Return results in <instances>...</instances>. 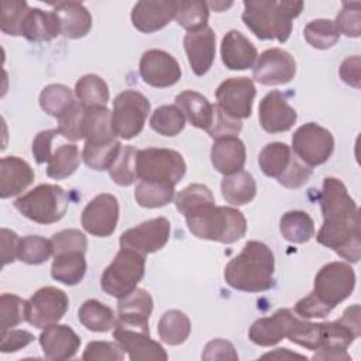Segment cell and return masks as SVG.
<instances>
[{
  "mask_svg": "<svg viewBox=\"0 0 361 361\" xmlns=\"http://www.w3.org/2000/svg\"><path fill=\"white\" fill-rule=\"evenodd\" d=\"M323 224L316 234L319 244L331 248L351 264L361 258V227L358 207L345 185L333 176L323 180L320 192Z\"/></svg>",
  "mask_w": 361,
  "mask_h": 361,
  "instance_id": "6da1fadb",
  "label": "cell"
},
{
  "mask_svg": "<svg viewBox=\"0 0 361 361\" xmlns=\"http://www.w3.org/2000/svg\"><path fill=\"white\" fill-rule=\"evenodd\" d=\"M274 252L267 244L252 240L226 265L224 279L237 290L264 292L274 286Z\"/></svg>",
  "mask_w": 361,
  "mask_h": 361,
  "instance_id": "7a4b0ae2",
  "label": "cell"
},
{
  "mask_svg": "<svg viewBox=\"0 0 361 361\" xmlns=\"http://www.w3.org/2000/svg\"><path fill=\"white\" fill-rule=\"evenodd\" d=\"M241 20L258 39L286 42L292 32V20L303 10L299 0H245Z\"/></svg>",
  "mask_w": 361,
  "mask_h": 361,
  "instance_id": "3957f363",
  "label": "cell"
},
{
  "mask_svg": "<svg viewBox=\"0 0 361 361\" xmlns=\"http://www.w3.org/2000/svg\"><path fill=\"white\" fill-rule=\"evenodd\" d=\"M189 231L202 240L231 244L247 233L244 214L228 206L207 204L185 216Z\"/></svg>",
  "mask_w": 361,
  "mask_h": 361,
  "instance_id": "277c9868",
  "label": "cell"
},
{
  "mask_svg": "<svg viewBox=\"0 0 361 361\" xmlns=\"http://www.w3.org/2000/svg\"><path fill=\"white\" fill-rule=\"evenodd\" d=\"M258 165L264 175L276 178L288 189L303 186L312 176V168L303 164L285 142H269L258 154Z\"/></svg>",
  "mask_w": 361,
  "mask_h": 361,
  "instance_id": "5b68a950",
  "label": "cell"
},
{
  "mask_svg": "<svg viewBox=\"0 0 361 361\" xmlns=\"http://www.w3.org/2000/svg\"><path fill=\"white\" fill-rule=\"evenodd\" d=\"M68 193L59 185L42 183L20 196L14 207L27 219L38 224L59 221L68 210Z\"/></svg>",
  "mask_w": 361,
  "mask_h": 361,
  "instance_id": "8992f818",
  "label": "cell"
},
{
  "mask_svg": "<svg viewBox=\"0 0 361 361\" xmlns=\"http://www.w3.org/2000/svg\"><path fill=\"white\" fill-rule=\"evenodd\" d=\"M144 272L145 255L130 248H121L103 271L100 286L107 295L121 299L137 288Z\"/></svg>",
  "mask_w": 361,
  "mask_h": 361,
  "instance_id": "52a82bcc",
  "label": "cell"
},
{
  "mask_svg": "<svg viewBox=\"0 0 361 361\" xmlns=\"http://www.w3.org/2000/svg\"><path fill=\"white\" fill-rule=\"evenodd\" d=\"M137 172L141 180L176 186L186 173V162L175 149L151 147L138 149Z\"/></svg>",
  "mask_w": 361,
  "mask_h": 361,
  "instance_id": "ba28073f",
  "label": "cell"
},
{
  "mask_svg": "<svg viewBox=\"0 0 361 361\" xmlns=\"http://www.w3.org/2000/svg\"><path fill=\"white\" fill-rule=\"evenodd\" d=\"M151 110L149 100L140 92L127 89L118 93L113 102L111 126L116 137L131 140L137 137Z\"/></svg>",
  "mask_w": 361,
  "mask_h": 361,
  "instance_id": "9c48e42d",
  "label": "cell"
},
{
  "mask_svg": "<svg viewBox=\"0 0 361 361\" xmlns=\"http://www.w3.org/2000/svg\"><path fill=\"white\" fill-rule=\"evenodd\" d=\"M355 288V272L347 262L333 261L320 268L314 276L313 293L331 309L351 296Z\"/></svg>",
  "mask_w": 361,
  "mask_h": 361,
  "instance_id": "30bf717a",
  "label": "cell"
},
{
  "mask_svg": "<svg viewBox=\"0 0 361 361\" xmlns=\"http://www.w3.org/2000/svg\"><path fill=\"white\" fill-rule=\"evenodd\" d=\"M292 149L307 166H319L331 157L334 137L327 128L316 123H306L293 133Z\"/></svg>",
  "mask_w": 361,
  "mask_h": 361,
  "instance_id": "8fae6325",
  "label": "cell"
},
{
  "mask_svg": "<svg viewBox=\"0 0 361 361\" xmlns=\"http://www.w3.org/2000/svg\"><path fill=\"white\" fill-rule=\"evenodd\" d=\"M69 307L68 295L55 286H44L28 299L27 322L37 327L45 329L58 323Z\"/></svg>",
  "mask_w": 361,
  "mask_h": 361,
  "instance_id": "7c38bea8",
  "label": "cell"
},
{
  "mask_svg": "<svg viewBox=\"0 0 361 361\" xmlns=\"http://www.w3.org/2000/svg\"><path fill=\"white\" fill-rule=\"evenodd\" d=\"M257 90L252 79L228 78L221 82L216 90L217 106L234 118H248L252 111V102Z\"/></svg>",
  "mask_w": 361,
  "mask_h": 361,
  "instance_id": "4fadbf2b",
  "label": "cell"
},
{
  "mask_svg": "<svg viewBox=\"0 0 361 361\" xmlns=\"http://www.w3.org/2000/svg\"><path fill=\"white\" fill-rule=\"evenodd\" d=\"M171 234V223L165 217L147 220L120 235V247L138 251L144 255L159 251L165 247Z\"/></svg>",
  "mask_w": 361,
  "mask_h": 361,
  "instance_id": "5bb4252c",
  "label": "cell"
},
{
  "mask_svg": "<svg viewBox=\"0 0 361 361\" xmlns=\"http://www.w3.org/2000/svg\"><path fill=\"white\" fill-rule=\"evenodd\" d=\"M120 206L114 195L100 193L83 209L80 223L85 231L94 237H109L114 233L118 221Z\"/></svg>",
  "mask_w": 361,
  "mask_h": 361,
  "instance_id": "9a60e30c",
  "label": "cell"
},
{
  "mask_svg": "<svg viewBox=\"0 0 361 361\" xmlns=\"http://www.w3.org/2000/svg\"><path fill=\"white\" fill-rule=\"evenodd\" d=\"M296 75V61L285 49H265L252 68V78L261 85L275 86L290 82Z\"/></svg>",
  "mask_w": 361,
  "mask_h": 361,
  "instance_id": "2e32d148",
  "label": "cell"
},
{
  "mask_svg": "<svg viewBox=\"0 0 361 361\" xmlns=\"http://www.w3.org/2000/svg\"><path fill=\"white\" fill-rule=\"evenodd\" d=\"M140 75L152 87L173 86L182 76L178 61L162 49H148L140 59Z\"/></svg>",
  "mask_w": 361,
  "mask_h": 361,
  "instance_id": "e0dca14e",
  "label": "cell"
},
{
  "mask_svg": "<svg viewBox=\"0 0 361 361\" xmlns=\"http://www.w3.org/2000/svg\"><path fill=\"white\" fill-rule=\"evenodd\" d=\"M258 120L267 133L278 134L290 130L298 120V114L288 103L285 93L271 90L259 102Z\"/></svg>",
  "mask_w": 361,
  "mask_h": 361,
  "instance_id": "ac0fdd59",
  "label": "cell"
},
{
  "mask_svg": "<svg viewBox=\"0 0 361 361\" xmlns=\"http://www.w3.org/2000/svg\"><path fill=\"white\" fill-rule=\"evenodd\" d=\"M152 307L154 300L149 292L141 288H135L131 293L118 299L114 326L149 334L148 319L152 313Z\"/></svg>",
  "mask_w": 361,
  "mask_h": 361,
  "instance_id": "d6986e66",
  "label": "cell"
},
{
  "mask_svg": "<svg viewBox=\"0 0 361 361\" xmlns=\"http://www.w3.org/2000/svg\"><path fill=\"white\" fill-rule=\"evenodd\" d=\"M298 319L299 316L292 309H278L272 316L255 320L248 330V338L261 347L275 345L288 337Z\"/></svg>",
  "mask_w": 361,
  "mask_h": 361,
  "instance_id": "ffe728a7",
  "label": "cell"
},
{
  "mask_svg": "<svg viewBox=\"0 0 361 361\" xmlns=\"http://www.w3.org/2000/svg\"><path fill=\"white\" fill-rule=\"evenodd\" d=\"M178 0H141L131 10L133 25L144 32L151 34L162 30L175 18Z\"/></svg>",
  "mask_w": 361,
  "mask_h": 361,
  "instance_id": "44dd1931",
  "label": "cell"
},
{
  "mask_svg": "<svg viewBox=\"0 0 361 361\" xmlns=\"http://www.w3.org/2000/svg\"><path fill=\"white\" fill-rule=\"evenodd\" d=\"M113 337L124 350L131 361H165L168 360V354L165 348L155 340L149 337V334L124 329V327H113Z\"/></svg>",
  "mask_w": 361,
  "mask_h": 361,
  "instance_id": "7402d4cb",
  "label": "cell"
},
{
  "mask_svg": "<svg viewBox=\"0 0 361 361\" xmlns=\"http://www.w3.org/2000/svg\"><path fill=\"white\" fill-rule=\"evenodd\" d=\"M183 48L193 73L203 76L214 62L216 34L209 25L189 31L183 38Z\"/></svg>",
  "mask_w": 361,
  "mask_h": 361,
  "instance_id": "603a6c76",
  "label": "cell"
},
{
  "mask_svg": "<svg viewBox=\"0 0 361 361\" xmlns=\"http://www.w3.org/2000/svg\"><path fill=\"white\" fill-rule=\"evenodd\" d=\"M38 340L45 358L52 361L73 358L82 343L72 327L58 323L42 329Z\"/></svg>",
  "mask_w": 361,
  "mask_h": 361,
  "instance_id": "cb8c5ba5",
  "label": "cell"
},
{
  "mask_svg": "<svg viewBox=\"0 0 361 361\" xmlns=\"http://www.w3.org/2000/svg\"><path fill=\"white\" fill-rule=\"evenodd\" d=\"M221 61L230 71H245L252 68L258 52L255 45L240 31L230 30L221 39Z\"/></svg>",
  "mask_w": 361,
  "mask_h": 361,
  "instance_id": "d4e9b609",
  "label": "cell"
},
{
  "mask_svg": "<svg viewBox=\"0 0 361 361\" xmlns=\"http://www.w3.org/2000/svg\"><path fill=\"white\" fill-rule=\"evenodd\" d=\"M35 173L31 165L18 157H3L0 161V197L8 199L24 192Z\"/></svg>",
  "mask_w": 361,
  "mask_h": 361,
  "instance_id": "484cf974",
  "label": "cell"
},
{
  "mask_svg": "<svg viewBox=\"0 0 361 361\" xmlns=\"http://www.w3.org/2000/svg\"><path fill=\"white\" fill-rule=\"evenodd\" d=\"M54 13L58 18L61 34L71 39L83 38L92 28V14L79 1H58Z\"/></svg>",
  "mask_w": 361,
  "mask_h": 361,
  "instance_id": "4316f807",
  "label": "cell"
},
{
  "mask_svg": "<svg viewBox=\"0 0 361 361\" xmlns=\"http://www.w3.org/2000/svg\"><path fill=\"white\" fill-rule=\"evenodd\" d=\"M245 158V145L238 137L219 138L212 145V165L217 172H220L224 176L243 171Z\"/></svg>",
  "mask_w": 361,
  "mask_h": 361,
  "instance_id": "83f0119b",
  "label": "cell"
},
{
  "mask_svg": "<svg viewBox=\"0 0 361 361\" xmlns=\"http://www.w3.org/2000/svg\"><path fill=\"white\" fill-rule=\"evenodd\" d=\"M175 104L185 118L196 128L207 130L213 118V104L195 90H183L175 97Z\"/></svg>",
  "mask_w": 361,
  "mask_h": 361,
  "instance_id": "f1b7e54d",
  "label": "cell"
},
{
  "mask_svg": "<svg viewBox=\"0 0 361 361\" xmlns=\"http://www.w3.org/2000/svg\"><path fill=\"white\" fill-rule=\"evenodd\" d=\"M61 34L59 23L54 11L31 7L24 23L23 37L31 42L51 41Z\"/></svg>",
  "mask_w": 361,
  "mask_h": 361,
  "instance_id": "f546056e",
  "label": "cell"
},
{
  "mask_svg": "<svg viewBox=\"0 0 361 361\" xmlns=\"http://www.w3.org/2000/svg\"><path fill=\"white\" fill-rule=\"evenodd\" d=\"M87 269L85 252L71 251L54 255L51 275L56 282H61L68 286L78 285Z\"/></svg>",
  "mask_w": 361,
  "mask_h": 361,
  "instance_id": "4dcf8cb0",
  "label": "cell"
},
{
  "mask_svg": "<svg viewBox=\"0 0 361 361\" xmlns=\"http://www.w3.org/2000/svg\"><path fill=\"white\" fill-rule=\"evenodd\" d=\"M220 188L224 200L233 206H244L257 195V182L254 176L245 171L224 176Z\"/></svg>",
  "mask_w": 361,
  "mask_h": 361,
  "instance_id": "1f68e13d",
  "label": "cell"
},
{
  "mask_svg": "<svg viewBox=\"0 0 361 361\" xmlns=\"http://www.w3.org/2000/svg\"><path fill=\"white\" fill-rule=\"evenodd\" d=\"M83 138L89 144H103L116 140L111 126V111L103 107H87L83 121Z\"/></svg>",
  "mask_w": 361,
  "mask_h": 361,
  "instance_id": "d6a6232c",
  "label": "cell"
},
{
  "mask_svg": "<svg viewBox=\"0 0 361 361\" xmlns=\"http://www.w3.org/2000/svg\"><path fill=\"white\" fill-rule=\"evenodd\" d=\"M282 237L293 244H305L316 234L312 217L303 210L286 212L279 221Z\"/></svg>",
  "mask_w": 361,
  "mask_h": 361,
  "instance_id": "836d02e7",
  "label": "cell"
},
{
  "mask_svg": "<svg viewBox=\"0 0 361 361\" xmlns=\"http://www.w3.org/2000/svg\"><path fill=\"white\" fill-rule=\"evenodd\" d=\"M78 319L87 330L94 333H107L116 324L111 307L97 299L85 300L78 310Z\"/></svg>",
  "mask_w": 361,
  "mask_h": 361,
  "instance_id": "e575fe53",
  "label": "cell"
},
{
  "mask_svg": "<svg viewBox=\"0 0 361 361\" xmlns=\"http://www.w3.org/2000/svg\"><path fill=\"white\" fill-rule=\"evenodd\" d=\"M158 334L159 338L168 345H179L186 341L190 334L192 324L189 317L178 310L172 309L162 314L158 322Z\"/></svg>",
  "mask_w": 361,
  "mask_h": 361,
  "instance_id": "d590c367",
  "label": "cell"
},
{
  "mask_svg": "<svg viewBox=\"0 0 361 361\" xmlns=\"http://www.w3.org/2000/svg\"><path fill=\"white\" fill-rule=\"evenodd\" d=\"M75 96L86 107H103L110 99L107 83L94 73L85 75L75 83Z\"/></svg>",
  "mask_w": 361,
  "mask_h": 361,
  "instance_id": "8d00e7d4",
  "label": "cell"
},
{
  "mask_svg": "<svg viewBox=\"0 0 361 361\" xmlns=\"http://www.w3.org/2000/svg\"><path fill=\"white\" fill-rule=\"evenodd\" d=\"M175 197V186L168 183L141 180L134 190L135 202L145 209L164 207Z\"/></svg>",
  "mask_w": 361,
  "mask_h": 361,
  "instance_id": "74e56055",
  "label": "cell"
},
{
  "mask_svg": "<svg viewBox=\"0 0 361 361\" xmlns=\"http://www.w3.org/2000/svg\"><path fill=\"white\" fill-rule=\"evenodd\" d=\"M80 164L79 149L75 144H62L52 154L47 166V175L52 179H65L75 173Z\"/></svg>",
  "mask_w": 361,
  "mask_h": 361,
  "instance_id": "f35d334b",
  "label": "cell"
},
{
  "mask_svg": "<svg viewBox=\"0 0 361 361\" xmlns=\"http://www.w3.org/2000/svg\"><path fill=\"white\" fill-rule=\"evenodd\" d=\"M120 140H113L103 144L85 142L82 151V159L93 171H109L121 149Z\"/></svg>",
  "mask_w": 361,
  "mask_h": 361,
  "instance_id": "ab89813d",
  "label": "cell"
},
{
  "mask_svg": "<svg viewBox=\"0 0 361 361\" xmlns=\"http://www.w3.org/2000/svg\"><path fill=\"white\" fill-rule=\"evenodd\" d=\"M75 103L72 90L61 83H52L45 86L39 93V106L41 109L52 116L61 117L72 104Z\"/></svg>",
  "mask_w": 361,
  "mask_h": 361,
  "instance_id": "60d3db41",
  "label": "cell"
},
{
  "mask_svg": "<svg viewBox=\"0 0 361 361\" xmlns=\"http://www.w3.org/2000/svg\"><path fill=\"white\" fill-rule=\"evenodd\" d=\"M210 8L206 1L200 0H178L175 20L189 31H196L207 25Z\"/></svg>",
  "mask_w": 361,
  "mask_h": 361,
  "instance_id": "b9f144b4",
  "label": "cell"
},
{
  "mask_svg": "<svg viewBox=\"0 0 361 361\" xmlns=\"http://www.w3.org/2000/svg\"><path fill=\"white\" fill-rule=\"evenodd\" d=\"M138 149L133 145L121 147L113 165L109 168V175L114 183L120 186H130L138 178L137 172Z\"/></svg>",
  "mask_w": 361,
  "mask_h": 361,
  "instance_id": "7bdbcfd3",
  "label": "cell"
},
{
  "mask_svg": "<svg viewBox=\"0 0 361 361\" xmlns=\"http://www.w3.org/2000/svg\"><path fill=\"white\" fill-rule=\"evenodd\" d=\"M149 126L164 137H175L185 128V116L176 104H165L152 113Z\"/></svg>",
  "mask_w": 361,
  "mask_h": 361,
  "instance_id": "ee69618b",
  "label": "cell"
},
{
  "mask_svg": "<svg viewBox=\"0 0 361 361\" xmlns=\"http://www.w3.org/2000/svg\"><path fill=\"white\" fill-rule=\"evenodd\" d=\"M303 37L309 45L316 49H329L340 39V32L336 28L333 20L316 18L306 24Z\"/></svg>",
  "mask_w": 361,
  "mask_h": 361,
  "instance_id": "f6af8a7d",
  "label": "cell"
},
{
  "mask_svg": "<svg viewBox=\"0 0 361 361\" xmlns=\"http://www.w3.org/2000/svg\"><path fill=\"white\" fill-rule=\"evenodd\" d=\"M173 202H175L176 210L180 214L186 216L203 206L213 204L214 196L206 185L192 183L185 189H182L180 192H178L176 196L173 197Z\"/></svg>",
  "mask_w": 361,
  "mask_h": 361,
  "instance_id": "bcb514c9",
  "label": "cell"
},
{
  "mask_svg": "<svg viewBox=\"0 0 361 361\" xmlns=\"http://www.w3.org/2000/svg\"><path fill=\"white\" fill-rule=\"evenodd\" d=\"M30 8L31 7L24 0H3L0 30L7 35H13V37L23 35L24 23Z\"/></svg>",
  "mask_w": 361,
  "mask_h": 361,
  "instance_id": "7dc6e473",
  "label": "cell"
},
{
  "mask_svg": "<svg viewBox=\"0 0 361 361\" xmlns=\"http://www.w3.org/2000/svg\"><path fill=\"white\" fill-rule=\"evenodd\" d=\"M27 314L28 300L13 293H3L0 296V333L27 322Z\"/></svg>",
  "mask_w": 361,
  "mask_h": 361,
  "instance_id": "c3c4849f",
  "label": "cell"
},
{
  "mask_svg": "<svg viewBox=\"0 0 361 361\" xmlns=\"http://www.w3.org/2000/svg\"><path fill=\"white\" fill-rule=\"evenodd\" d=\"M54 254L51 240L41 235H25L20 240L17 259L28 265H39Z\"/></svg>",
  "mask_w": 361,
  "mask_h": 361,
  "instance_id": "681fc988",
  "label": "cell"
},
{
  "mask_svg": "<svg viewBox=\"0 0 361 361\" xmlns=\"http://www.w3.org/2000/svg\"><path fill=\"white\" fill-rule=\"evenodd\" d=\"M87 107L75 102L61 117H58V131L71 141L83 140V121Z\"/></svg>",
  "mask_w": 361,
  "mask_h": 361,
  "instance_id": "f907efd6",
  "label": "cell"
},
{
  "mask_svg": "<svg viewBox=\"0 0 361 361\" xmlns=\"http://www.w3.org/2000/svg\"><path fill=\"white\" fill-rule=\"evenodd\" d=\"M361 4L358 1H344L341 11L337 14L334 24L340 34L351 38L361 35Z\"/></svg>",
  "mask_w": 361,
  "mask_h": 361,
  "instance_id": "816d5d0a",
  "label": "cell"
},
{
  "mask_svg": "<svg viewBox=\"0 0 361 361\" xmlns=\"http://www.w3.org/2000/svg\"><path fill=\"white\" fill-rule=\"evenodd\" d=\"M243 128V123L238 118H234L224 113L217 104L213 107V118L206 130L207 134L213 140L226 138V137H237Z\"/></svg>",
  "mask_w": 361,
  "mask_h": 361,
  "instance_id": "f5cc1de1",
  "label": "cell"
},
{
  "mask_svg": "<svg viewBox=\"0 0 361 361\" xmlns=\"http://www.w3.org/2000/svg\"><path fill=\"white\" fill-rule=\"evenodd\" d=\"M52 244V255H58L62 252L80 251L86 254L87 250V238L86 235L76 228H66L55 233L51 237Z\"/></svg>",
  "mask_w": 361,
  "mask_h": 361,
  "instance_id": "db71d44e",
  "label": "cell"
},
{
  "mask_svg": "<svg viewBox=\"0 0 361 361\" xmlns=\"http://www.w3.org/2000/svg\"><path fill=\"white\" fill-rule=\"evenodd\" d=\"M124 350L116 341H90L83 354L85 361H121L124 360Z\"/></svg>",
  "mask_w": 361,
  "mask_h": 361,
  "instance_id": "11a10c76",
  "label": "cell"
},
{
  "mask_svg": "<svg viewBox=\"0 0 361 361\" xmlns=\"http://www.w3.org/2000/svg\"><path fill=\"white\" fill-rule=\"evenodd\" d=\"M333 309L322 302L313 292L296 302L293 312L302 319H322L326 317Z\"/></svg>",
  "mask_w": 361,
  "mask_h": 361,
  "instance_id": "9f6ffc18",
  "label": "cell"
},
{
  "mask_svg": "<svg viewBox=\"0 0 361 361\" xmlns=\"http://www.w3.org/2000/svg\"><path fill=\"white\" fill-rule=\"evenodd\" d=\"M202 360H206V361H214V360L237 361L238 354L230 341L223 340V338H214L206 344V347L202 353Z\"/></svg>",
  "mask_w": 361,
  "mask_h": 361,
  "instance_id": "6f0895ef",
  "label": "cell"
},
{
  "mask_svg": "<svg viewBox=\"0 0 361 361\" xmlns=\"http://www.w3.org/2000/svg\"><path fill=\"white\" fill-rule=\"evenodd\" d=\"M34 338V334L27 330L10 329L4 333H0V351L4 354L20 351L21 348L32 343Z\"/></svg>",
  "mask_w": 361,
  "mask_h": 361,
  "instance_id": "680465c9",
  "label": "cell"
},
{
  "mask_svg": "<svg viewBox=\"0 0 361 361\" xmlns=\"http://www.w3.org/2000/svg\"><path fill=\"white\" fill-rule=\"evenodd\" d=\"M59 134L58 128L38 133L32 141V155L38 164L49 162L52 158V141Z\"/></svg>",
  "mask_w": 361,
  "mask_h": 361,
  "instance_id": "91938a15",
  "label": "cell"
},
{
  "mask_svg": "<svg viewBox=\"0 0 361 361\" xmlns=\"http://www.w3.org/2000/svg\"><path fill=\"white\" fill-rule=\"evenodd\" d=\"M361 61L358 55L345 58L340 65V78L344 83L360 89L361 87Z\"/></svg>",
  "mask_w": 361,
  "mask_h": 361,
  "instance_id": "94428289",
  "label": "cell"
},
{
  "mask_svg": "<svg viewBox=\"0 0 361 361\" xmlns=\"http://www.w3.org/2000/svg\"><path fill=\"white\" fill-rule=\"evenodd\" d=\"M20 240L21 238L14 231L4 227L1 228V259L4 267L16 261Z\"/></svg>",
  "mask_w": 361,
  "mask_h": 361,
  "instance_id": "6125c7cd",
  "label": "cell"
},
{
  "mask_svg": "<svg viewBox=\"0 0 361 361\" xmlns=\"http://www.w3.org/2000/svg\"><path fill=\"white\" fill-rule=\"evenodd\" d=\"M313 360H334V361H348L351 357L347 351L341 350H317V353L312 357Z\"/></svg>",
  "mask_w": 361,
  "mask_h": 361,
  "instance_id": "be15d7a7",
  "label": "cell"
},
{
  "mask_svg": "<svg viewBox=\"0 0 361 361\" xmlns=\"http://www.w3.org/2000/svg\"><path fill=\"white\" fill-rule=\"evenodd\" d=\"M261 358H282V360H289V358H305L306 357L303 354H298V353H292L288 348H276L272 353H267L264 355H261Z\"/></svg>",
  "mask_w": 361,
  "mask_h": 361,
  "instance_id": "e7e4bbea",
  "label": "cell"
},
{
  "mask_svg": "<svg viewBox=\"0 0 361 361\" xmlns=\"http://www.w3.org/2000/svg\"><path fill=\"white\" fill-rule=\"evenodd\" d=\"M207 6H209V8H214V11H223V10L228 8V7H231L233 3H231V1H228V3H224V1H212V3H207Z\"/></svg>",
  "mask_w": 361,
  "mask_h": 361,
  "instance_id": "03108f58",
  "label": "cell"
}]
</instances>
